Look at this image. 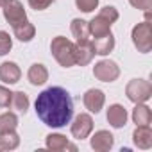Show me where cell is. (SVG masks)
Wrapping results in <instances>:
<instances>
[{"mask_svg": "<svg viewBox=\"0 0 152 152\" xmlns=\"http://www.w3.org/2000/svg\"><path fill=\"white\" fill-rule=\"evenodd\" d=\"M93 75L102 83H113L120 77V66L111 59H102L93 66Z\"/></svg>", "mask_w": 152, "mask_h": 152, "instance_id": "cell-5", "label": "cell"}, {"mask_svg": "<svg viewBox=\"0 0 152 152\" xmlns=\"http://www.w3.org/2000/svg\"><path fill=\"white\" fill-rule=\"evenodd\" d=\"M99 15L104 16L106 20H109L111 23H115V22L118 20V11H116V7H113V6H106V7H102Z\"/></svg>", "mask_w": 152, "mask_h": 152, "instance_id": "cell-26", "label": "cell"}, {"mask_svg": "<svg viewBox=\"0 0 152 152\" xmlns=\"http://www.w3.org/2000/svg\"><path fill=\"white\" fill-rule=\"evenodd\" d=\"M72 136L77 138V140H84L91 134L93 131V118L88 115V113H81L75 116L73 124H72Z\"/></svg>", "mask_w": 152, "mask_h": 152, "instance_id": "cell-6", "label": "cell"}, {"mask_svg": "<svg viewBox=\"0 0 152 152\" xmlns=\"http://www.w3.org/2000/svg\"><path fill=\"white\" fill-rule=\"evenodd\" d=\"M52 4H54V0H29V6L36 11H43Z\"/></svg>", "mask_w": 152, "mask_h": 152, "instance_id": "cell-29", "label": "cell"}, {"mask_svg": "<svg viewBox=\"0 0 152 152\" xmlns=\"http://www.w3.org/2000/svg\"><path fill=\"white\" fill-rule=\"evenodd\" d=\"M50 52L54 56V59L64 66L70 68L75 64V43H72L70 39H66L64 36H56L50 43Z\"/></svg>", "mask_w": 152, "mask_h": 152, "instance_id": "cell-2", "label": "cell"}, {"mask_svg": "<svg viewBox=\"0 0 152 152\" xmlns=\"http://www.w3.org/2000/svg\"><path fill=\"white\" fill-rule=\"evenodd\" d=\"M13 109H16V111H20V113H27V109H29V97H27V93H23V91H15L13 93V97H11V104H9Z\"/></svg>", "mask_w": 152, "mask_h": 152, "instance_id": "cell-22", "label": "cell"}, {"mask_svg": "<svg viewBox=\"0 0 152 152\" xmlns=\"http://www.w3.org/2000/svg\"><path fill=\"white\" fill-rule=\"evenodd\" d=\"M132 141L138 148H150L152 147V131L148 125H136L132 132Z\"/></svg>", "mask_w": 152, "mask_h": 152, "instance_id": "cell-14", "label": "cell"}, {"mask_svg": "<svg viewBox=\"0 0 152 152\" xmlns=\"http://www.w3.org/2000/svg\"><path fill=\"white\" fill-rule=\"evenodd\" d=\"M75 6H77V9H81L83 13H91L93 9H97L99 0H75Z\"/></svg>", "mask_w": 152, "mask_h": 152, "instance_id": "cell-25", "label": "cell"}, {"mask_svg": "<svg viewBox=\"0 0 152 152\" xmlns=\"http://www.w3.org/2000/svg\"><path fill=\"white\" fill-rule=\"evenodd\" d=\"M36 115L48 127H64L73 116V99L61 86L43 90L36 99Z\"/></svg>", "mask_w": 152, "mask_h": 152, "instance_id": "cell-1", "label": "cell"}, {"mask_svg": "<svg viewBox=\"0 0 152 152\" xmlns=\"http://www.w3.org/2000/svg\"><path fill=\"white\" fill-rule=\"evenodd\" d=\"M150 120H152L150 107L145 106L143 102L141 104H136V107L132 109V122L136 125H150Z\"/></svg>", "mask_w": 152, "mask_h": 152, "instance_id": "cell-19", "label": "cell"}, {"mask_svg": "<svg viewBox=\"0 0 152 152\" xmlns=\"http://www.w3.org/2000/svg\"><path fill=\"white\" fill-rule=\"evenodd\" d=\"M11 97H13V91H9L4 86H0V107H9Z\"/></svg>", "mask_w": 152, "mask_h": 152, "instance_id": "cell-28", "label": "cell"}, {"mask_svg": "<svg viewBox=\"0 0 152 152\" xmlns=\"http://www.w3.org/2000/svg\"><path fill=\"white\" fill-rule=\"evenodd\" d=\"M13 32H15V38H18L20 41H31L36 34V27L29 22V20H23L16 25H13Z\"/></svg>", "mask_w": 152, "mask_h": 152, "instance_id": "cell-17", "label": "cell"}, {"mask_svg": "<svg viewBox=\"0 0 152 152\" xmlns=\"http://www.w3.org/2000/svg\"><path fill=\"white\" fill-rule=\"evenodd\" d=\"M125 95L134 104L147 102L150 99V95H152V84L148 81H145V79H132L125 86Z\"/></svg>", "mask_w": 152, "mask_h": 152, "instance_id": "cell-3", "label": "cell"}, {"mask_svg": "<svg viewBox=\"0 0 152 152\" xmlns=\"http://www.w3.org/2000/svg\"><path fill=\"white\" fill-rule=\"evenodd\" d=\"M88 25H90V34H93L95 38H100V36L111 32V25H113V23H111L109 20H106L104 16L97 15L91 22H88Z\"/></svg>", "mask_w": 152, "mask_h": 152, "instance_id": "cell-16", "label": "cell"}, {"mask_svg": "<svg viewBox=\"0 0 152 152\" xmlns=\"http://www.w3.org/2000/svg\"><path fill=\"white\" fill-rule=\"evenodd\" d=\"M91 148L93 150H97V152H106V150H109L111 147H113V143H115V136L109 132V131H97L93 136H91Z\"/></svg>", "mask_w": 152, "mask_h": 152, "instance_id": "cell-11", "label": "cell"}, {"mask_svg": "<svg viewBox=\"0 0 152 152\" xmlns=\"http://www.w3.org/2000/svg\"><path fill=\"white\" fill-rule=\"evenodd\" d=\"M18 125V116L15 113H4L0 115V132L4 131H15Z\"/></svg>", "mask_w": 152, "mask_h": 152, "instance_id": "cell-23", "label": "cell"}, {"mask_svg": "<svg viewBox=\"0 0 152 152\" xmlns=\"http://www.w3.org/2000/svg\"><path fill=\"white\" fill-rule=\"evenodd\" d=\"M93 47H95V54H99V56H107L109 52H113V48H115L113 32H107V34H104L100 38H95Z\"/></svg>", "mask_w": 152, "mask_h": 152, "instance_id": "cell-18", "label": "cell"}, {"mask_svg": "<svg viewBox=\"0 0 152 152\" xmlns=\"http://www.w3.org/2000/svg\"><path fill=\"white\" fill-rule=\"evenodd\" d=\"M4 18L11 25H16L20 22L27 20V13L23 9V4L20 0H9V2L4 6Z\"/></svg>", "mask_w": 152, "mask_h": 152, "instance_id": "cell-7", "label": "cell"}, {"mask_svg": "<svg viewBox=\"0 0 152 152\" xmlns=\"http://www.w3.org/2000/svg\"><path fill=\"white\" fill-rule=\"evenodd\" d=\"M83 102H84V106H86V109H88L90 113H95V115H97V113H100V109L104 107L106 95H104L102 90L91 88V90H88V91L84 93Z\"/></svg>", "mask_w": 152, "mask_h": 152, "instance_id": "cell-9", "label": "cell"}, {"mask_svg": "<svg viewBox=\"0 0 152 152\" xmlns=\"http://www.w3.org/2000/svg\"><path fill=\"white\" fill-rule=\"evenodd\" d=\"M13 48V39L6 31H0V56H6Z\"/></svg>", "mask_w": 152, "mask_h": 152, "instance_id": "cell-24", "label": "cell"}, {"mask_svg": "<svg viewBox=\"0 0 152 152\" xmlns=\"http://www.w3.org/2000/svg\"><path fill=\"white\" fill-rule=\"evenodd\" d=\"M20 145V136L15 131L0 132V150H15Z\"/></svg>", "mask_w": 152, "mask_h": 152, "instance_id": "cell-21", "label": "cell"}, {"mask_svg": "<svg viewBox=\"0 0 152 152\" xmlns=\"http://www.w3.org/2000/svg\"><path fill=\"white\" fill-rule=\"evenodd\" d=\"M106 118H107V122L111 124V127L122 129V127L127 124V109H125L124 106H120V104H113V106H109Z\"/></svg>", "mask_w": 152, "mask_h": 152, "instance_id": "cell-12", "label": "cell"}, {"mask_svg": "<svg viewBox=\"0 0 152 152\" xmlns=\"http://www.w3.org/2000/svg\"><path fill=\"white\" fill-rule=\"evenodd\" d=\"M22 77V70L16 63L6 61L0 64V81H4L6 84H16Z\"/></svg>", "mask_w": 152, "mask_h": 152, "instance_id": "cell-10", "label": "cell"}, {"mask_svg": "<svg viewBox=\"0 0 152 152\" xmlns=\"http://www.w3.org/2000/svg\"><path fill=\"white\" fill-rule=\"evenodd\" d=\"M70 29H72V34L77 41L90 39V25H88V22H84L81 18H75V20H72Z\"/></svg>", "mask_w": 152, "mask_h": 152, "instance_id": "cell-20", "label": "cell"}, {"mask_svg": "<svg viewBox=\"0 0 152 152\" xmlns=\"http://www.w3.org/2000/svg\"><path fill=\"white\" fill-rule=\"evenodd\" d=\"M27 79L32 86H41L48 81V70L45 64L41 63H34L31 68H29V73H27Z\"/></svg>", "mask_w": 152, "mask_h": 152, "instance_id": "cell-15", "label": "cell"}, {"mask_svg": "<svg viewBox=\"0 0 152 152\" xmlns=\"http://www.w3.org/2000/svg\"><path fill=\"white\" fill-rule=\"evenodd\" d=\"M93 57H95V47L90 39L75 43V64L86 66V64L91 63Z\"/></svg>", "mask_w": 152, "mask_h": 152, "instance_id": "cell-8", "label": "cell"}, {"mask_svg": "<svg viewBox=\"0 0 152 152\" xmlns=\"http://www.w3.org/2000/svg\"><path fill=\"white\" fill-rule=\"evenodd\" d=\"M129 4L143 13H148L152 9V0H129Z\"/></svg>", "mask_w": 152, "mask_h": 152, "instance_id": "cell-27", "label": "cell"}, {"mask_svg": "<svg viewBox=\"0 0 152 152\" xmlns=\"http://www.w3.org/2000/svg\"><path fill=\"white\" fill-rule=\"evenodd\" d=\"M132 43L138 48V52L147 54L152 48V32H150V20H145L138 23L132 29Z\"/></svg>", "mask_w": 152, "mask_h": 152, "instance_id": "cell-4", "label": "cell"}, {"mask_svg": "<svg viewBox=\"0 0 152 152\" xmlns=\"http://www.w3.org/2000/svg\"><path fill=\"white\" fill-rule=\"evenodd\" d=\"M47 148H50L54 152H61V150H73L75 152V150H77V147L72 145L66 140V136L57 134V132H52V134L47 136Z\"/></svg>", "mask_w": 152, "mask_h": 152, "instance_id": "cell-13", "label": "cell"}, {"mask_svg": "<svg viewBox=\"0 0 152 152\" xmlns=\"http://www.w3.org/2000/svg\"><path fill=\"white\" fill-rule=\"evenodd\" d=\"M7 2H9V0H0V7H4V6H6Z\"/></svg>", "mask_w": 152, "mask_h": 152, "instance_id": "cell-30", "label": "cell"}]
</instances>
